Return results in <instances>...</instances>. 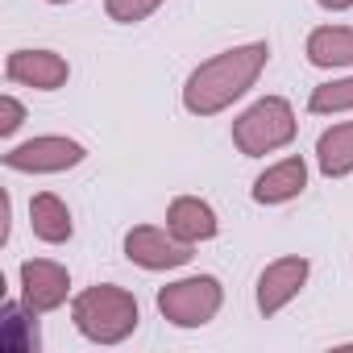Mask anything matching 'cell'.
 Returning a JSON list of instances; mask_svg holds the SVG:
<instances>
[{"label": "cell", "instance_id": "3957f363", "mask_svg": "<svg viewBox=\"0 0 353 353\" xmlns=\"http://www.w3.org/2000/svg\"><path fill=\"white\" fill-rule=\"evenodd\" d=\"M295 133H299V121H295L291 100H283V96H262L233 121V145L245 158H266V154L291 145Z\"/></svg>", "mask_w": 353, "mask_h": 353}, {"label": "cell", "instance_id": "9a60e30c", "mask_svg": "<svg viewBox=\"0 0 353 353\" xmlns=\"http://www.w3.org/2000/svg\"><path fill=\"white\" fill-rule=\"evenodd\" d=\"M38 312L34 307H5V320H0V349L9 353H30L38 349Z\"/></svg>", "mask_w": 353, "mask_h": 353}, {"label": "cell", "instance_id": "ba28073f", "mask_svg": "<svg viewBox=\"0 0 353 353\" xmlns=\"http://www.w3.org/2000/svg\"><path fill=\"white\" fill-rule=\"evenodd\" d=\"M71 295V274L63 262L50 258H30L21 262V303L34 312H54Z\"/></svg>", "mask_w": 353, "mask_h": 353}, {"label": "cell", "instance_id": "6da1fadb", "mask_svg": "<svg viewBox=\"0 0 353 353\" xmlns=\"http://www.w3.org/2000/svg\"><path fill=\"white\" fill-rule=\"evenodd\" d=\"M266 63H270V46L266 42H245V46L212 54L208 63H200L188 75V83H183V108L192 117H216V112H225L229 104H237L258 83V75L266 71Z\"/></svg>", "mask_w": 353, "mask_h": 353}, {"label": "cell", "instance_id": "ffe728a7", "mask_svg": "<svg viewBox=\"0 0 353 353\" xmlns=\"http://www.w3.org/2000/svg\"><path fill=\"white\" fill-rule=\"evenodd\" d=\"M46 5H67V0H46Z\"/></svg>", "mask_w": 353, "mask_h": 353}, {"label": "cell", "instance_id": "7c38bea8", "mask_svg": "<svg viewBox=\"0 0 353 353\" xmlns=\"http://www.w3.org/2000/svg\"><path fill=\"white\" fill-rule=\"evenodd\" d=\"M30 229H34L38 241L63 245V241H71L75 221H71V208H67L54 192H38V196L30 200Z\"/></svg>", "mask_w": 353, "mask_h": 353}, {"label": "cell", "instance_id": "5b68a950", "mask_svg": "<svg viewBox=\"0 0 353 353\" xmlns=\"http://www.w3.org/2000/svg\"><path fill=\"white\" fill-rule=\"evenodd\" d=\"M88 158V150L75 141V137H63V133H42V137H30L21 145H13L5 154V166L9 170H26V174H59V170H71Z\"/></svg>", "mask_w": 353, "mask_h": 353}, {"label": "cell", "instance_id": "30bf717a", "mask_svg": "<svg viewBox=\"0 0 353 353\" xmlns=\"http://www.w3.org/2000/svg\"><path fill=\"white\" fill-rule=\"evenodd\" d=\"M166 229L179 237V241H188V245H200V241H212L216 237L221 221H216V212H212L208 200L179 196V200H170V208H166Z\"/></svg>", "mask_w": 353, "mask_h": 353}, {"label": "cell", "instance_id": "7a4b0ae2", "mask_svg": "<svg viewBox=\"0 0 353 353\" xmlns=\"http://www.w3.org/2000/svg\"><path fill=\"white\" fill-rule=\"evenodd\" d=\"M71 320H75V328L92 345H121L125 336L137 332L141 307H137L133 291H125L117 283H96V287H88V291L75 295Z\"/></svg>", "mask_w": 353, "mask_h": 353}, {"label": "cell", "instance_id": "277c9868", "mask_svg": "<svg viewBox=\"0 0 353 353\" xmlns=\"http://www.w3.org/2000/svg\"><path fill=\"white\" fill-rule=\"evenodd\" d=\"M221 303H225V287L212 274H192L158 291V312L174 328H204L221 312Z\"/></svg>", "mask_w": 353, "mask_h": 353}, {"label": "cell", "instance_id": "ac0fdd59", "mask_svg": "<svg viewBox=\"0 0 353 353\" xmlns=\"http://www.w3.org/2000/svg\"><path fill=\"white\" fill-rule=\"evenodd\" d=\"M26 121V108L17 96H0V137H13Z\"/></svg>", "mask_w": 353, "mask_h": 353}, {"label": "cell", "instance_id": "2e32d148", "mask_svg": "<svg viewBox=\"0 0 353 353\" xmlns=\"http://www.w3.org/2000/svg\"><path fill=\"white\" fill-rule=\"evenodd\" d=\"M307 112H316V117L353 112V75H345V79H332V83H320V88H312V96H307Z\"/></svg>", "mask_w": 353, "mask_h": 353}, {"label": "cell", "instance_id": "e0dca14e", "mask_svg": "<svg viewBox=\"0 0 353 353\" xmlns=\"http://www.w3.org/2000/svg\"><path fill=\"white\" fill-rule=\"evenodd\" d=\"M158 5H162V0H104V13H108V21H117V26H137V21H145Z\"/></svg>", "mask_w": 353, "mask_h": 353}, {"label": "cell", "instance_id": "8992f818", "mask_svg": "<svg viewBox=\"0 0 353 353\" xmlns=\"http://www.w3.org/2000/svg\"><path fill=\"white\" fill-rule=\"evenodd\" d=\"M125 258L141 270H174L192 262V245L179 241L170 229L158 225H137L125 233Z\"/></svg>", "mask_w": 353, "mask_h": 353}, {"label": "cell", "instance_id": "5bb4252c", "mask_svg": "<svg viewBox=\"0 0 353 353\" xmlns=\"http://www.w3.org/2000/svg\"><path fill=\"white\" fill-rule=\"evenodd\" d=\"M316 162H320L324 179H345V174H353V121H341V125L320 133Z\"/></svg>", "mask_w": 353, "mask_h": 353}, {"label": "cell", "instance_id": "8fae6325", "mask_svg": "<svg viewBox=\"0 0 353 353\" xmlns=\"http://www.w3.org/2000/svg\"><path fill=\"white\" fill-rule=\"evenodd\" d=\"M303 188H307V162H303L299 154H291V158L266 166L258 179H254V200H258V204H287V200H295Z\"/></svg>", "mask_w": 353, "mask_h": 353}, {"label": "cell", "instance_id": "52a82bcc", "mask_svg": "<svg viewBox=\"0 0 353 353\" xmlns=\"http://www.w3.org/2000/svg\"><path fill=\"white\" fill-rule=\"evenodd\" d=\"M312 274V262L299 258V254H287V258H274L262 274H258V312L262 316H279L307 283Z\"/></svg>", "mask_w": 353, "mask_h": 353}, {"label": "cell", "instance_id": "d6986e66", "mask_svg": "<svg viewBox=\"0 0 353 353\" xmlns=\"http://www.w3.org/2000/svg\"><path fill=\"white\" fill-rule=\"evenodd\" d=\"M316 5L328 13H345V9H353V0H316Z\"/></svg>", "mask_w": 353, "mask_h": 353}, {"label": "cell", "instance_id": "4fadbf2b", "mask_svg": "<svg viewBox=\"0 0 353 353\" xmlns=\"http://www.w3.org/2000/svg\"><path fill=\"white\" fill-rule=\"evenodd\" d=\"M303 54H307L312 67H324V71L353 67V30H345V26H320V30L307 34Z\"/></svg>", "mask_w": 353, "mask_h": 353}, {"label": "cell", "instance_id": "9c48e42d", "mask_svg": "<svg viewBox=\"0 0 353 353\" xmlns=\"http://www.w3.org/2000/svg\"><path fill=\"white\" fill-rule=\"evenodd\" d=\"M5 75L13 83H26L34 92H59L71 79V67L54 50H13L5 59Z\"/></svg>", "mask_w": 353, "mask_h": 353}]
</instances>
